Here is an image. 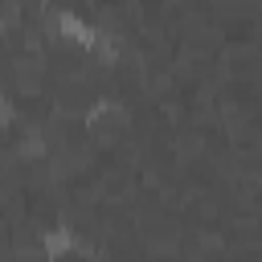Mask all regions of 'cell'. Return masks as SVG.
<instances>
[{
    "mask_svg": "<svg viewBox=\"0 0 262 262\" xmlns=\"http://www.w3.org/2000/svg\"><path fill=\"white\" fill-rule=\"evenodd\" d=\"M41 250H45V258L49 262H57V258H66L70 250H74V233L61 225V229H45L41 233Z\"/></svg>",
    "mask_w": 262,
    "mask_h": 262,
    "instance_id": "cell-2",
    "label": "cell"
},
{
    "mask_svg": "<svg viewBox=\"0 0 262 262\" xmlns=\"http://www.w3.org/2000/svg\"><path fill=\"white\" fill-rule=\"evenodd\" d=\"M57 33L66 37V41H74V45H82V49H98V41H102V33L98 29H90L86 20H78L74 12H57Z\"/></svg>",
    "mask_w": 262,
    "mask_h": 262,
    "instance_id": "cell-1",
    "label": "cell"
}]
</instances>
